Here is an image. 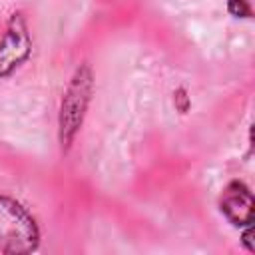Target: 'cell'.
Wrapping results in <instances>:
<instances>
[{
	"instance_id": "6da1fadb",
	"label": "cell",
	"mask_w": 255,
	"mask_h": 255,
	"mask_svg": "<svg viewBox=\"0 0 255 255\" xmlns=\"http://www.w3.org/2000/svg\"><path fill=\"white\" fill-rule=\"evenodd\" d=\"M92 94H94V72L88 64H80L74 70V74L64 90L62 102H60L58 141H60V147L64 153L72 147V143L84 124L88 106L92 102Z\"/></svg>"
},
{
	"instance_id": "7a4b0ae2",
	"label": "cell",
	"mask_w": 255,
	"mask_h": 255,
	"mask_svg": "<svg viewBox=\"0 0 255 255\" xmlns=\"http://www.w3.org/2000/svg\"><path fill=\"white\" fill-rule=\"evenodd\" d=\"M40 245V227L34 215L14 197L0 195V253L24 255Z\"/></svg>"
},
{
	"instance_id": "3957f363",
	"label": "cell",
	"mask_w": 255,
	"mask_h": 255,
	"mask_svg": "<svg viewBox=\"0 0 255 255\" xmlns=\"http://www.w3.org/2000/svg\"><path fill=\"white\" fill-rule=\"evenodd\" d=\"M32 54V38L22 12H12L0 36V78L12 76Z\"/></svg>"
},
{
	"instance_id": "277c9868",
	"label": "cell",
	"mask_w": 255,
	"mask_h": 255,
	"mask_svg": "<svg viewBox=\"0 0 255 255\" xmlns=\"http://www.w3.org/2000/svg\"><path fill=\"white\" fill-rule=\"evenodd\" d=\"M219 209L235 227L251 225L255 215V199L251 189L239 179L229 181L219 197Z\"/></svg>"
},
{
	"instance_id": "5b68a950",
	"label": "cell",
	"mask_w": 255,
	"mask_h": 255,
	"mask_svg": "<svg viewBox=\"0 0 255 255\" xmlns=\"http://www.w3.org/2000/svg\"><path fill=\"white\" fill-rule=\"evenodd\" d=\"M227 10L235 18H251L253 16L249 0H227Z\"/></svg>"
},
{
	"instance_id": "8992f818",
	"label": "cell",
	"mask_w": 255,
	"mask_h": 255,
	"mask_svg": "<svg viewBox=\"0 0 255 255\" xmlns=\"http://www.w3.org/2000/svg\"><path fill=\"white\" fill-rule=\"evenodd\" d=\"M241 243L245 245V249H247L249 253H253V251H255V247H253V243H251V225H245V227H243Z\"/></svg>"
}]
</instances>
